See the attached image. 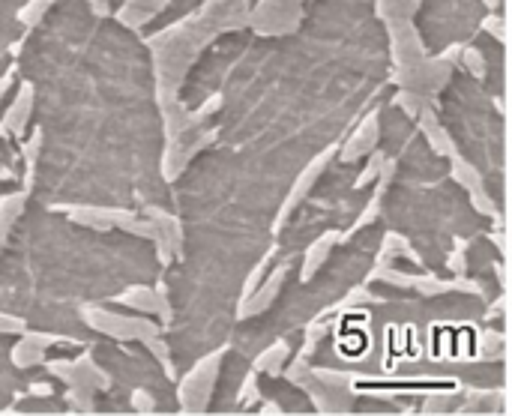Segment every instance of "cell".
<instances>
[{
	"mask_svg": "<svg viewBox=\"0 0 512 416\" xmlns=\"http://www.w3.org/2000/svg\"><path fill=\"white\" fill-rule=\"evenodd\" d=\"M81 321L93 330L102 333L114 342H144L159 333V324H153L147 315H123L108 306H81Z\"/></svg>",
	"mask_w": 512,
	"mask_h": 416,
	"instance_id": "6da1fadb",
	"label": "cell"
},
{
	"mask_svg": "<svg viewBox=\"0 0 512 416\" xmlns=\"http://www.w3.org/2000/svg\"><path fill=\"white\" fill-rule=\"evenodd\" d=\"M45 369H48V375H54L66 387H84L90 393H108L111 390V375L90 354H81L75 360H51V363H45Z\"/></svg>",
	"mask_w": 512,
	"mask_h": 416,
	"instance_id": "7a4b0ae2",
	"label": "cell"
},
{
	"mask_svg": "<svg viewBox=\"0 0 512 416\" xmlns=\"http://www.w3.org/2000/svg\"><path fill=\"white\" fill-rule=\"evenodd\" d=\"M216 366H219V354H213L210 360L198 363L186 378L183 384L177 387V399H180V408L186 414H198L207 408V399L213 393V378H216Z\"/></svg>",
	"mask_w": 512,
	"mask_h": 416,
	"instance_id": "3957f363",
	"label": "cell"
},
{
	"mask_svg": "<svg viewBox=\"0 0 512 416\" xmlns=\"http://www.w3.org/2000/svg\"><path fill=\"white\" fill-rule=\"evenodd\" d=\"M33 105H36V96H33V84L30 81H21L12 105L6 108L3 120H0V138H24V129L30 123V114H33Z\"/></svg>",
	"mask_w": 512,
	"mask_h": 416,
	"instance_id": "277c9868",
	"label": "cell"
},
{
	"mask_svg": "<svg viewBox=\"0 0 512 416\" xmlns=\"http://www.w3.org/2000/svg\"><path fill=\"white\" fill-rule=\"evenodd\" d=\"M48 345H75L72 339H57L48 333H21V342H15L12 348V366L15 369H33V366H45V348Z\"/></svg>",
	"mask_w": 512,
	"mask_h": 416,
	"instance_id": "5b68a950",
	"label": "cell"
},
{
	"mask_svg": "<svg viewBox=\"0 0 512 416\" xmlns=\"http://www.w3.org/2000/svg\"><path fill=\"white\" fill-rule=\"evenodd\" d=\"M147 216L153 219V225H156V237H153V243H156V252H159V261L162 264H168L171 261V255H177L180 252V243H183V231H180V222L174 219V216H168V213H162V210H156V207H150L147 210Z\"/></svg>",
	"mask_w": 512,
	"mask_h": 416,
	"instance_id": "8992f818",
	"label": "cell"
},
{
	"mask_svg": "<svg viewBox=\"0 0 512 416\" xmlns=\"http://www.w3.org/2000/svg\"><path fill=\"white\" fill-rule=\"evenodd\" d=\"M168 6V0H126L114 15L123 27L129 30H141L147 21H153L162 9Z\"/></svg>",
	"mask_w": 512,
	"mask_h": 416,
	"instance_id": "52a82bcc",
	"label": "cell"
},
{
	"mask_svg": "<svg viewBox=\"0 0 512 416\" xmlns=\"http://www.w3.org/2000/svg\"><path fill=\"white\" fill-rule=\"evenodd\" d=\"M27 195H30V189L9 192V195L0 198V252L6 249V243H9V237H12V231H15V225H18L21 216H24Z\"/></svg>",
	"mask_w": 512,
	"mask_h": 416,
	"instance_id": "ba28073f",
	"label": "cell"
},
{
	"mask_svg": "<svg viewBox=\"0 0 512 416\" xmlns=\"http://www.w3.org/2000/svg\"><path fill=\"white\" fill-rule=\"evenodd\" d=\"M159 288H147V285H135L129 291H123L120 297H114L117 306H126V309H135L141 315H159Z\"/></svg>",
	"mask_w": 512,
	"mask_h": 416,
	"instance_id": "9c48e42d",
	"label": "cell"
},
{
	"mask_svg": "<svg viewBox=\"0 0 512 416\" xmlns=\"http://www.w3.org/2000/svg\"><path fill=\"white\" fill-rule=\"evenodd\" d=\"M39 147H42V132L36 129L30 141H21V156H24V168H27V177H24V189L33 186V174H36V159H39Z\"/></svg>",
	"mask_w": 512,
	"mask_h": 416,
	"instance_id": "30bf717a",
	"label": "cell"
},
{
	"mask_svg": "<svg viewBox=\"0 0 512 416\" xmlns=\"http://www.w3.org/2000/svg\"><path fill=\"white\" fill-rule=\"evenodd\" d=\"M57 0H27L21 9H18V21L24 24V27H36L39 21H45V12L54 6Z\"/></svg>",
	"mask_w": 512,
	"mask_h": 416,
	"instance_id": "8fae6325",
	"label": "cell"
},
{
	"mask_svg": "<svg viewBox=\"0 0 512 416\" xmlns=\"http://www.w3.org/2000/svg\"><path fill=\"white\" fill-rule=\"evenodd\" d=\"M93 396H96V393H90V390H84V387H69V390H66V405H69V411H75V414H96Z\"/></svg>",
	"mask_w": 512,
	"mask_h": 416,
	"instance_id": "7c38bea8",
	"label": "cell"
},
{
	"mask_svg": "<svg viewBox=\"0 0 512 416\" xmlns=\"http://www.w3.org/2000/svg\"><path fill=\"white\" fill-rule=\"evenodd\" d=\"M141 345H144V348H147V351H150V354L156 357V363H159V366H162V369H165V372H168L171 378H174V366H171V351H168V345H165L162 333H156V336L144 339Z\"/></svg>",
	"mask_w": 512,
	"mask_h": 416,
	"instance_id": "4fadbf2b",
	"label": "cell"
},
{
	"mask_svg": "<svg viewBox=\"0 0 512 416\" xmlns=\"http://www.w3.org/2000/svg\"><path fill=\"white\" fill-rule=\"evenodd\" d=\"M129 402H132V411H138V414H153L156 411V399L147 390H135L129 396Z\"/></svg>",
	"mask_w": 512,
	"mask_h": 416,
	"instance_id": "5bb4252c",
	"label": "cell"
},
{
	"mask_svg": "<svg viewBox=\"0 0 512 416\" xmlns=\"http://www.w3.org/2000/svg\"><path fill=\"white\" fill-rule=\"evenodd\" d=\"M0 333H3V336H12V333H18V336H21V333H24V321L0 312Z\"/></svg>",
	"mask_w": 512,
	"mask_h": 416,
	"instance_id": "9a60e30c",
	"label": "cell"
},
{
	"mask_svg": "<svg viewBox=\"0 0 512 416\" xmlns=\"http://www.w3.org/2000/svg\"><path fill=\"white\" fill-rule=\"evenodd\" d=\"M111 3H114V0H87L90 12H93V15H99V18L111 15Z\"/></svg>",
	"mask_w": 512,
	"mask_h": 416,
	"instance_id": "2e32d148",
	"label": "cell"
},
{
	"mask_svg": "<svg viewBox=\"0 0 512 416\" xmlns=\"http://www.w3.org/2000/svg\"><path fill=\"white\" fill-rule=\"evenodd\" d=\"M12 84H15V75L12 72H6V75H0V102H3V96L12 90Z\"/></svg>",
	"mask_w": 512,
	"mask_h": 416,
	"instance_id": "e0dca14e",
	"label": "cell"
},
{
	"mask_svg": "<svg viewBox=\"0 0 512 416\" xmlns=\"http://www.w3.org/2000/svg\"><path fill=\"white\" fill-rule=\"evenodd\" d=\"M33 396H51V387L48 384H36L33 387Z\"/></svg>",
	"mask_w": 512,
	"mask_h": 416,
	"instance_id": "ac0fdd59",
	"label": "cell"
}]
</instances>
